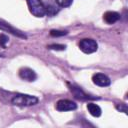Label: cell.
I'll return each instance as SVG.
<instances>
[{
    "mask_svg": "<svg viewBox=\"0 0 128 128\" xmlns=\"http://www.w3.org/2000/svg\"><path fill=\"white\" fill-rule=\"evenodd\" d=\"M11 102L13 105H16V106H32L37 104L38 98L31 95L16 94L11 99Z\"/></svg>",
    "mask_w": 128,
    "mask_h": 128,
    "instance_id": "cell-1",
    "label": "cell"
},
{
    "mask_svg": "<svg viewBox=\"0 0 128 128\" xmlns=\"http://www.w3.org/2000/svg\"><path fill=\"white\" fill-rule=\"evenodd\" d=\"M29 11L36 17H43L46 14V7L41 0H27Z\"/></svg>",
    "mask_w": 128,
    "mask_h": 128,
    "instance_id": "cell-2",
    "label": "cell"
},
{
    "mask_svg": "<svg viewBox=\"0 0 128 128\" xmlns=\"http://www.w3.org/2000/svg\"><path fill=\"white\" fill-rule=\"evenodd\" d=\"M79 48L82 52L86 54H90V53H94L95 51H97L98 45L95 40L90 39V38H85L79 42Z\"/></svg>",
    "mask_w": 128,
    "mask_h": 128,
    "instance_id": "cell-3",
    "label": "cell"
},
{
    "mask_svg": "<svg viewBox=\"0 0 128 128\" xmlns=\"http://www.w3.org/2000/svg\"><path fill=\"white\" fill-rule=\"evenodd\" d=\"M76 108H77L76 103L73 102V101H71V100L62 99V100H59L56 103V109L58 111H61V112L72 111V110H75Z\"/></svg>",
    "mask_w": 128,
    "mask_h": 128,
    "instance_id": "cell-4",
    "label": "cell"
},
{
    "mask_svg": "<svg viewBox=\"0 0 128 128\" xmlns=\"http://www.w3.org/2000/svg\"><path fill=\"white\" fill-rule=\"evenodd\" d=\"M92 80H93L94 84H96L97 86H100V87L109 86L110 83H111L109 77L106 76L103 73H96V74H94L93 77H92Z\"/></svg>",
    "mask_w": 128,
    "mask_h": 128,
    "instance_id": "cell-5",
    "label": "cell"
},
{
    "mask_svg": "<svg viewBox=\"0 0 128 128\" xmlns=\"http://www.w3.org/2000/svg\"><path fill=\"white\" fill-rule=\"evenodd\" d=\"M19 76L21 79L23 80H26V81H29V82H32V81H35L36 78H37V75L36 73L30 69V68H21L19 70Z\"/></svg>",
    "mask_w": 128,
    "mask_h": 128,
    "instance_id": "cell-6",
    "label": "cell"
},
{
    "mask_svg": "<svg viewBox=\"0 0 128 128\" xmlns=\"http://www.w3.org/2000/svg\"><path fill=\"white\" fill-rule=\"evenodd\" d=\"M103 19L107 24H114L120 19V15L115 11H107L104 13Z\"/></svg>",
    "mask_w": 128,
    "mask_h": 128,
    "instance_id": "cell-7",
    "label": "cell"
},
{
    "mask_svg": "<svg viewBox=\"0 0 128 128\" xmlns=\"http://www.w3.org/2000/svg\"><path fill=\"white\" fill-rule=\"evenodd\" d=\"M87 110L94 117H99L101 115V112H102L101 108L95 103H88L87 104Z\"/></svg>",
    "mask_w": 128,
    "mask_h": 128,
    "instance_id": "cell-8",
    "label": "cell"
},
{
    "mask_svg": "<svg viewBox=\"0 0 128 128\" xmlns=\"http://www.w3.org/2000/svg\"><path fill=\"white\" fill-rule=\"evenodd\" d=\"M70 90H71V92L74 94V96L76 97V98H78V99H89L90 97L88 96V95H86L80 88H78V87H75V86H70Z\"/></svg>",
    "mask_w": 128,
    "mask_h": 128,
    "instance_id": "cell-9",
    "label": "cell"
},
{
    "mask_svg": "<svg viewBox=\"0 0 128 128\" xmlns=\"http://www.w3.org/2000/svg\"><path fill=\"white\" fill-rule=\"evenodd\" d=\"M0 28H1V29H4V30H8L9 32H11V33H13V34H15V35H18V36H20V37H24V38H25V35L21 34L19 31L15 30L13 27L9 26L8 24H6V23H3L2 21H0Z\"/></svg>",
    "mask_w": 128,
    "mask_h": 128,
    "instance_id": "cell-10",
    "label": "cell"
},
{
    "mask_svg": "<svg viewBox=\"0 0 128 128\" xmlns=\"http://www.w3.org/2000/svg\"><path fill=\"white\" fill-rule=\"evenodd\" d=\"M73 0H56V3L61 7H68L72 4Z\"/></svg>",
    "mask_w": 128,
    "mask_h": 128,
    "instance_id": "cell-11",
    "label": "cell"
},
{
    "mask_svg": "<svg viewBox=\"0 0 128 128\" xmlns=\"http://www.w3.org/2000/svg\"><path fill=\"white\" fill-rule=\"evenodd\" d=\"M9 38L5 34H0V46L1 47H6V44L8 42Z\"/></svg>",
    "mask_w": 128,
    "mask_h": 128,
    "instance_id": "cell-12",
    "label": "cell"
},
{
    "mask_svg": "<svg viewBox=\"0 0 128 128\" xmlns=\"http://www.w3.org/2000/svg\"><path fill=\"white\" fill-rule=\"evenodd\" d=\"M67 31H60V30H51L50 31V35L54 36V37H58V36H63L66 35Z\"/></svg>",
    "mask_w": 128,
    "mask_h": 128,
    "instance_id": "cell-13",
    "label": "cell"
},
{
    "mask_svg": "<svg viewBox=\"0 0 128 128\" xmlns=\"http://www.w3.org/2000/svg\"><path fill=\"white\" fill-rule=\"evenodd\" d=\"M48 48L52 49V50H65L66 46L65 45H59V44H52V45H49Z\"/></svg>",
    "mask_w": 128,
    "mask_h": 128,
    "instance_id": "cell-14",
    "label": "cell"
},
{
    "mask_svg": "<svg viewBox=\"0 0 128 128\" xmlns=\"http://www.w3.org/2000/svg\"><path fill=\"white\" fill-rule=\"evenodd\" d=\"M117 109L120 110V111L122 110L123 112H126V105H125V104H121L120 106L118 105V106H117Z\"/></svg>",
    "mask_w": 128,
    "mask_h": 128,
    "instance_id": "cell-15",
    "label": "cell"
}]
</instances>
